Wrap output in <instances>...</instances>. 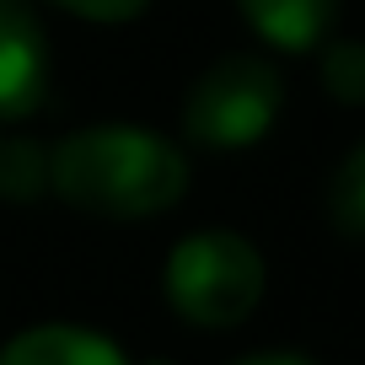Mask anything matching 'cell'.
<instances>
[{
  "label": "cell",
  "instance_id": "5",
  "mask_svg": "<svg viewBox=\"0 0 365 365\" xmlns=\"http://www.w3.org/2000/svg\"><path fill=\"white\" fill-rule=\"evenodd\" d=\"M0 365H129V360L97 333L48 322V328H27L22 339L6 344Z\"/></svg>",
  "mask_w": 365,
  "mask_h": 365
},
{
  "label": "cell",
  "instance_id": "4",
  "mask_svg": "<svg viewBox=\"0 0 365 365\" xmlns=\"http://www.w3.org/2000/svg\"><path fill=\"white\" fill-rule=\"evenodd\" d=\"M48 97V38L22 0H0V118H27Z\"/></svg>",
  "mask_w": 365,
  "mask_h": 365
},
{
  "label": "cell",
  "instance_id": "3",
  "mask_svg": "<svg viewBox=\"0 0 365 365\" xmlns=\"http://www.w3.org/2000/svg\"><path fill=\"white\" fill-rule=\"evenodd\" d=\"M279 97H285V86L263 59L231 54L194 81L182 124H188V135L199 145L237 150V145H252L258 135H269L274 113H279Z\"/></svg>",
  "mask_w": 365,
  "mask_h": 365
},
{
  "label": "cell",
  "instance_id": "2",
  "mask_svg": "<svg viewBox=\"0 0 365 365\" xmlns=\"http://www.w3.org/2000/svg\"><path fill=\"white\" fill-rule=\"evenodd\" d=\"M263 296V258L237 231H199L167 258V301L194 328H231Z\"/></svg>",
  "mask_w": 365,
  "mask_h": 365
},
{
  "label": "cell",
  "instance_id": "1",
  "mask_svg": "<svg viewBox=\"0 0 365 365\" xmlns=\"http://www.w3.org/2000/svg\"><path fill=\"white\" fill-rule=\"evenodd\" d=\"M59 199L91 215H156L188 188V161L145 129H81L59 140L48 161Z\"/></svg>",
  "mask_w": 365,
  "mask_h": 365
},
{
  "label": "cell",
  "instance_id": "11",
  "mask_svg": "<svg viewBox=\"0 0 365 365\" xmlns=\"http://www.w3.org/2000/svg\"><path fill=\"white\" fill-rule=\"evenodd\" d=\"M0 182H6V150H0Z\"/></svg>",
  "mask_w": 365,
  "mask_h": 365
},
{
  "label": "cell",
  "instance_id": "8",
  "mask_svg": "<svg viewBox=\"0 0 365 365\" xmlns=\"http://www.w3.org/2000/svg\"><path fill=\"white\" fill-rule=\"evenodd\" d=\"M322 81L339 103H365V43H333L322 59Z\"/></svg>",
  "mask_w": 365,
  "mask_h": 365
},
{
  "label": "cell",
  "instance_id": "9",
  "mask_svg": "<svg viewBox=\"0 0 365 365\" xmlns=\"http://www.w3.org/2000/svg\"><path fill=\"white\" fill-rule=\"evenodd\" d=\"M59 6L76 16H91V22H129V16L145 11L150 0H59Z\"/></svg>",
  "mask_w": 365,
  "mask_h": 365
},
{
  "label": "cell",
  "instance_id": "6",
  "mask_svg": "<svg viewBox=\"0 0 365 365\" xmlns=\"http://www.w3.org/2000/svg\"><path fill=\"white\" fill-rule=\"evenodd\" d=\"M242 16L279 48H312L328 38L339 0H237Z\"/></svg>",
  "mask_w": 365,
  "mask_h": 365
},
{
  "label": "cell",
  "instance_id": "7",
  "mask_svg": "<svg viewBox=\"0 0 365 365\" xmlns=\"http://www.w3.org/2000/svg\"><path fill=\"white\" fill-rule=\"evenodd\" d=\"M333 226L344 237H365V145H354V156L333 178Z\"/></svg>",
  "mask_w": 365,
  "mask_h": 365
},
{
  "label": "cell",
  "instance_id": "10",
  "mask_svg": "<svg viewBox=\"0 0 365 365\" xmlns=\"http://www.w3.org/2000/svg\"><path fill=\"white\" fill-rule=\"evenodd\" d=\"M237 365H307V360H290V354H258V360H237Z\"/></svg>",
  "mask_w": 365,
  "mask_h": 365
}]
</instances>
